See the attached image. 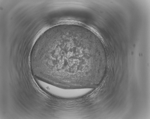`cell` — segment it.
Returning <instances> with one entry per match:
<instances>
[{"label":"cell","mask_w":150,"mask_h":119,"mask_svg":"<svg viewBox=\"0 0 150 119\" xmlns=\"http://www.w3.org/2000/svg\"><path fill=\"white\" fill-rule=\"evenodd\" d=\"M82 36L57 29L43 37L30 58L42 81L61 89L86 82L89 58Z\"/></svg>","instance_id":"obj_1"}]
</instances>
